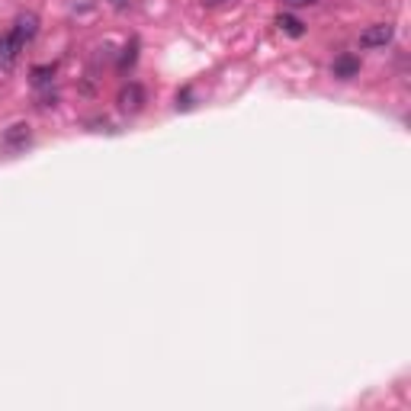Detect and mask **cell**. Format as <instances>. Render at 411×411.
I'll return each instance as SVG.
<instances>
[{
	"instance_id": "cell-1",
	"label": "cell",
	"mask_w": 411,
	"mask_h": 411,
	"mask_svg": "<svg viewBox=\"0 0 411 411\" xmlns=\"http://www.w3.org/2000/svg\"><path fill=\"white\" fill-rule=\"evenodd\" d=\"M395 35V26L392 23H373L360 33V49H386Z\"/></svg>"
},
{
	"instance_id": "cell-2",
	"label": "cell",
	"mask_w": 411,
	"mask_h": 411,
	"mask_svg": "<svg viewBox=\"0 0 411 411\" xmlns=\"http://www.w3.org/2000/svg\"><path fill=\"white\" fill-rule=\"evenodd\" d=\"M10 35L26 49V45L39 35V17H35V13H19V17L13 19V26H10Z\"/></svg>"
},
{
	"instance_id": "cell-3",
	"label": "cell",
	"mask_w": 411,
	"mask_h": 411,
	"mask_svg": "<svg viewBox=\"0 0 411 411\" xmlns=\"http://www.w3.org/2000/svg\"><path fill=\"white\" fill-rule=\"evenodd\" d=\"M116 103H119L122 113H138V109L145 106V87L142 84H126L122 90H119Z\"/></svg>"
},
{
	"instance_id": "cell-4",
	"label": "cell",
	"mask_w": 411,
	"mask_h": 411,
	"mask_svg": "<svg viewBox=\"0 0 411 411\" xmlns=\"http://www.w3.org/2000/svg\"><path fill=\"white\" fill-rule=\"evenodd\" d=\"M331 74H335L337 81H350V77L360 74V58H357V55H350V51L337 55L335 65H331Z\"/></svg>"
},
{
	"instance_id": "cell-5",
	"label": "cell",
	"mask_w": 411,
	"mask_h": 411,
	"mask_svg": "<svg viewBox=\"0 0 411 411\" xmlns=\"http://www.w3.org/2000/svg\"><path fill=\"white\" fill-rule=\"evenodd\" d=\"M19 51H23V45L13 39L10 33L0 35V71H10V67L19 61Z\"/></svg>"
},
{
	"instance_id": "cell-6",
	"label": "cell",
	"mask_w": 411,
	"mask_h": 411,
	"mask_svg": "<svg viewBox=\"0 0 411 411\" xmlns=\"http://www.w3.org/2000/svg\"><path fill=\"white\" fill-rule=\"evenodd\" d=\"M29 138H33V132H29V126H26V122L10 126L7 135H3V142H7L10 148H23V145H29Z\"/></svg>"
},
{
	"instance_id": "cell-7",
	"label": "cell",
	"mask_w": 411,
	"mask_h": 411,
	"mask_svg": "<svg viewBox=\"0 0 411 411\" xmlns=\"http://www.w3.org/2000/svg\"><path fill=\"white\" fill-rule=\"evenodd\" d=\"M277 26L283 29L286 35H293V39H303V35H305V23H303V19H296V17H289V13H280Z\"/></svg>"
},
{
	"instance_id": "cell-8",
	"label": "cell",
	"mask_w": 411,
	"mask_h": 411,
	"mask_svg": "<svg viewBox=\"0 0 411 411\" xmlns=\"http://www.w3.org/2000/svg\"><path fill=\"white\" fill-rule=\"evenodd\" d=\"M51 74H55V65H39V67H33V84H35V87L49 84Z\"/></svg>"
},
{
	"instance_id": "cell-9",
	"label": "cell",
	"mask_w": 411,
	"mask_h": 411,
	"mask_svg": "<svg viewBox=\"0 0 411 411\" xmlns=\"http://www.w3.org/2000/svg\"><path fill=\"white\" fill-rule=\"evenodd\" d=\"M135 58H138V39H132V42L126 45V55H122V58H119V67H122V71H126L129 65H135Z\"/></svg>"
},
{
	"instance_id": "cell-10",
	"label": "cell",
	"mask_w": 411,
	"mask_h": 411,
	"mask_svg": "<svg viewBox=\"0 0 411 411\" xmlns=\"http://www.w3.org/2000/svg\"><path fill=\"white\" fill-rule=\"evenodd\" d=\"M196 103H193V90L190 87H184V90L177 93V109H193Z\"/></svg>"
},
{
	"instance_id": "cell-11",
	"label": "cell",
	"mask_w": 411,
	"mask_h": 411,
	"mask_svg": "<svg viewBox=\"0 0 411 411\" xmlns=\"http://www.w3.org/2000/svg\"><path fill=\"white\" fill-rule=\"evenodd\" d=\"M286 7H315L319 0H283Z\"/></svg>"
},
{
	"instance_id": "cell-12",
	"label": "cell",
	"mask_w": 411,
	"mask_h": 411,
	"mask_svg": "<svg viewBox=\"0 0 411 411\" xmlns=\"http://www.w3.org/2000/svg\"><path fill=\"white\" fill-rule=\"evenodd\" d=\"M206 7H222V3H232V0H202Z\"/></svg>"
}]
</instances>
